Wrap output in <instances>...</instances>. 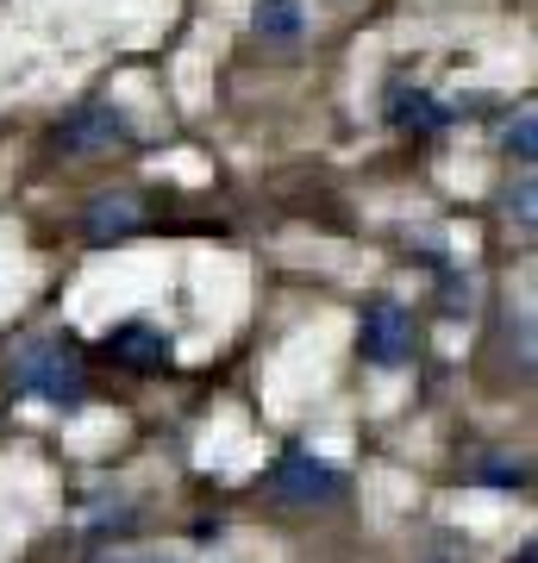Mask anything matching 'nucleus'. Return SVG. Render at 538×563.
I'll use <instances>...</instances> for the list:
<instances>
[{
	"label": "nucleus",
	"mask_w": 538,
	"mask_h": 563,
	"mask_svg": "<svg viewBox=\"0 0 538 563\" xmlns=\"http://www.w3.org/2000/svg\"><path fill=\"white\" fill-rule=\"evenodd\" d=\"M13 376H20V388L32 395V401L57 407V413H76V407L88 401L81 357H76V344H63V339L20 344V351H13Z\"/></svg>",
	"instance_id": "obj_1"
},
{
	"label": "nucleus",
	"mask_w": 538,
	"mask_h": 563,
	"mask_svg": "<svg viewBox=\"0 0 538 563\" xmlns=\"http://www.w3.org/2000/svg\"><path fill=\"white\" fill-rule=\"evenodd\" d=\"M351 495V476L339 463L314 457V451H282L276 470H270V501L295 507V514H326Z\"/></svg>",
	"instance_id": "obj_2"
},
{
	"label": "nucleus",
	"mask_w": 538,
	"mask_h": 563,
	"mask_svg": "<svg viewBox=\"0 0 538 563\" xmlns=\"http://www.w3.org/2000/svg\"><path fill=\"white\" fill-rule=\"evenodd\" d=\"M132 139H139V132H132V113L113 107V101H88L57 125L63 157H107V151H125Z\"/></svg>",
	"instance_id": "obj_3"
},
{
	"label": "nucleus",
	"mask_w": 538,
	"mask_h": 563,
	"mask_svg": "<svg viewBox=\"0 0 538 563\" xmlns=\"http://www.w3.org/2000/svg\"><path fill=\"white\" fill-rule=\"evenodd\" d=\"M358 351H363V363H376V369H400V363L414 357V320H407V307L400 301H370L363 307Z\"/></svg>",
	"instance_id": "obj_4"
},
{
	"label": "nucleus",
	"mask_w": 538,
	"mask_h": 563,
	"mask_svg": "<svg viewBox=\"0 0 538 563\" xmlns=\"http://www.w3.org/2000/svg\"><path fill=\"white\" fill-rule=\"evenodd\" d=\"M81 232H88V244L132 239V232H144V201L132 195V188H113V195H95V201H88V213H81Z\"/></svg>",
	"instance_id": "obj_5"
},
{
	"label": "nucleus",
	"mask_w": 538,
	"mask_h": 563,
	"mask_svg": "<svg viewBox=\"0 0 538 563\" xmlns=\"http://www.w3.org/2000/svg\"><path fill=\"white\" fill-rule=\"evenodd\" d=\"M388 125H395V132H444V125H451V101H439V95L419 88V81H395V88H388Z\"/></svg>",
	"instance_id": "obj_6"
},
{
	"label": "nucleus",
	"mask_w": 538,
	"mask_h": 563,
	"mask_svg": "<svg viewBox=\"0 0 538 563\" xmlns=\"http://www.w3.org/2000/svg\"><path fill=\"white\" fill-rule=\"evenodd\" d=\"M169 332H157L151 320H125L113 339H107V357L120 363V369H163L169 363Z\"/></svg>",
	"instance_id": "obj_7"
},
{
	"label": "nucleus",
	"mask_w": 538,
	"mask_h": 563,
	"mask_svg": "<svg viewBox=\"0 0 538 563\" xmlns=\"http://www.w3.org/2000/svg\"><path fill=\"white\" fill-rule=\"evenodd\" d=\"M251 32H257V44H270V51H295V44L307 38V7H300V0H257V7H251Z\"/></svg>",
	"instance_id": "obj_8"
},
{
	"label": "nucleus",
	"mask_w": 538,
	"mask_h": 563,
	"mask_svg": "<svg viewBox=\"0 0 538 563\" xmlns=\"http://www.w3.org/2000/svg\"><path fill=\"white\" fill-rule=\"evenodd\" d=\"M470 476H476L482 488H526V457H514V451H482V457H470Z\"/></svg>",
	"instance_id": "obj_9"
},
{
	"label": "nucleus",
	"mask_w": 538,
	"mask_h": 563,
	"mask_svg": "<svg viewBox=\"0 0 538 563\" xmlns=\"http://www.w3.org/2000/svg\"><path fill=\"white\" fill-rule=\"evenodd\" d=\"M414 563H476V551H470V539H463V532H451V526H432V532L419 539Z\"/></svg>",
	"instance_id": "obj_10"
},
{
	"label": "nucleus",
	"mask_w": 538,
	"mask_h": 563,
	"mask_svg": "<svg viewBox=\"0 0 538 563\" xmlns=\"http://www.w3.org/2000/svg\"><path fill=\"white\" fill-rule=\"evenodd\" d=\"M532 132H538V113H532V101H526L514 120H507V132H501V144H507V157H514L519 169H532Z\"/></svg>",
	"instance_id": "obj_11"
},
{
	"label": "nucleus",
	"mask_w": 538,
	"mask_h": 563,
	"mask_svg": "<svg viewBox=\"0 0 538 563\" xmlns=\"http://www.w3.org/2000/svg\"><path fill=\"white\" fill-rule=\"evenodd\" d=\"M507 220H514L519 232H532V220H538V207H532V176H519L514 188H507Z\"/></svg>",
	"instance_id": "obj_12"
},
{
	"label": "nucleus",
	"mask_w": 538,
	"mask_h": 563,
	"mask_svg": "<svg viewBox=\"0 0 538 563\" xmlns=\"http://www.w3.org/2000/svg\"><path fill=\"white\" fill-rule=\"evenodd\" d=\"M514 563H532V544H519V558Z\"/></svg>",
	"instance_id": "obj_13"
}]
</instances>
